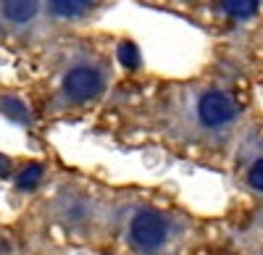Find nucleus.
Instances as JSON below:
<instances>
[{
    "mask_svg": "<svg viewBox=\"0 0 263 255\" xmlns=\"http://www.w3.org/2000/svg\"><path fill=\"white\" fill-rule=\"evenodd\" d=\"M126 237L140 252H147V255L158 252L168 240V221L161 213H156V210H140V213L129 221Z\"/></svg>",
    "mask_w": 263,
    "mask_h": 255,
    "instance_id": "obj_1",
    "label": "nucleus"
},
{
    "mask_svg": "<svg viewBox=\"0 0 263 255\" xmlns=\"http://www.w3.org/2000/svg\"><path fill=\"white\" fill-rule=\"evenodd\" d=\"M105 87V76L98 66H90V63H77L66 71L63 76V95L71 103H87L95 100Z\"/></svg>",
    "mask_w": 263,
    "mask_h": 255,
    "instance_id": "obj_2",
    "label": "nucleus"
},
{
    "mask_svg": "<svg viewBox=\"0 0 263 255\" xmlns=\"http://www.w3.org/2000/svg\"><path fill=\"white\" fill-rule=\"evenodd\" d=\"M237 119V105L227 92L211 90L205 95H200L197 100V121L208 129H221V126H229Z\"/></svg>",
    "mask_w": 263,
    "mask_h": 255,
    "instance_id": "obj_3",
    "label": "nucleus"
},
{
    "mask_svg": "<svg viewBox=\"0 0 263 255\" xmlns=\"http://www.w3.org/2000/svg\"><path fill=\"white\" fill-rule=\"evenodd\" d=\"M42 0H0V16L11 27H27L40 16Z\"/></svg>",
    "mask_w": 263,
    "mask_h": 255,
    "instance_id": "obj_4",
    "label": "nucleus"
},
{
    "mask_svg": "<svg viewBox=\"0 0 263 255\" xmlns=\"http://www.w3.org/2000/svg\"><path fill=\"white\" fill-rule=\"evenodd\" d=\"M98 0H45V8L55 16V18H63V21H77V18H84L95 8Z\"/></svg>",
    "mask_w": 263,
    "mask_h": 255,
    "instance_id": "obj_5",
    "label": "nucleus"
},
{
    "mask_svg": "<svg viewBox=\"0 0 263 255\" xmlns=\"http://www.w3.org/2000/svg\"><path fill=\"white\" fill-rule=\"evenodd\" d=\"M218 3H221V11L229 18H237V21H245V18L255 16L260 8V0H218Z\"/></svg>",
    "mask_w": 263,
    "mask_h": 255,
    "instance_id": "obj_6",
    "label": "nucleus"
},
{
    "mask_svg": "<svg viewBox=\"0 0 263 255\" xmlns=\"http://www.w3.org/2000/svg\"><path fill=\"white\" fill-rule=\"evenodd\" d=\"M40 179H42V166L40 163H29V166H24L18 171L16 184H18V189H34L40 184Z\"/></svg>",
    "mask_w": 263,
    "mask_h": 255,
    "instance_id": "obj_7",
    "label": "nucleus"
},
{
    "mask_svg": "<svg viewBox=\"0 0 263 255\" xmlns=\"http://www.w3.org/2000/svg\"><path fill=\"white\" fill-rule=\"evenodd\" d=\"M248 182L253 189H258V192H263V158H258L253 166H250V171H248Z\"/></svg>",
    "mask_w": 263,
    "mask_h": 255,
    "instance_id": "obj_8",
    "label": "nucleus"
},
{
    "mask_svg": "<svg viewBox=\"0 0 263 255\" xmlns=\"http://www.w3.org/2000/svg\"><path fill=\"white\" fill-rule=\"evenodd\" d=\"M119 58H121V63H124V66H137V63H140V55H137V48L135 45H132V42H124V45H121V50H119Z\"/></svg>",
    "mask_w": 263,
    "mask_h": 255,
    "instance_id": "obj_9",
    "label": "nucleus"
},
{
    "mask_svg": "<svg viewBox=\"0 0 263 255\" xmlns=\"http://www.w3.org/2000/svg\"><path fill=\"white\" fill-rule=\"evenodd\" d=\"M3 111L11 116V119H18V121H24V108L16 103V100H8L6 105H3Z\"/></svg>",
    "mask_w": 263,
    "mask_h": 255,
    "instance_id": "obj_10",
    "label": "nucleus"
}]
</instances>
